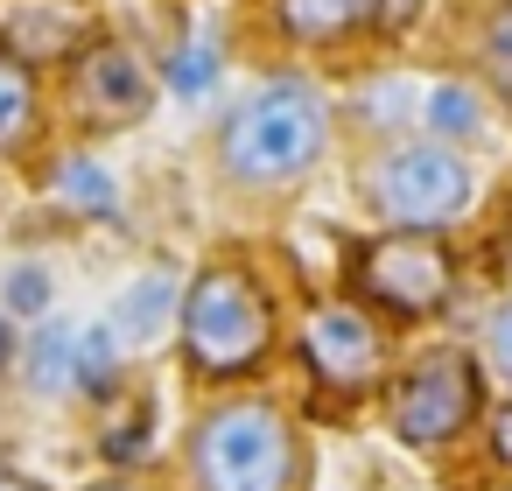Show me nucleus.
I'll use <instances>...</instances> for the list:
<instances>
[{"instance_id": "f257e3e1", "label": "nucleus", "mask_w": 512, "mask_h": 491, "mask_svg": "<svg viewBox=\"0 0 512 491\" xmlns=\"http://www.w3.org/2000/svg\"><path fill=\"white\" fill-rule=\"evenodd\" d=\"M323 134H330V113L323 99L302 85V78H274L260 85L232 120H225V162L232 176L246 183H274V176H295L323 155Z\"/></svg>"}, {"instance_id": "f03ea898", "label": "nucleus", "mask_w": 512, "mask_h": 491, "mask_svg": "<svg viewBox=\"0 0 512 491\" xmlns=\"http://www.w3.org/2000/svg\"><path fill=\"white\" fill-rule=\"evenodd\" d=\"M204 491H288L295 484V435L274 407H218L190 442Z\"/></svg>"}, {"instance_id": "7ed1b4c3", "label": "nucleus", "mask_w": 512, "mask_h": 491, "mask_svg": "<svg viewBox=\"0 0 512 491\" xmlns=\"http://www.w3.org/2000/svg\"><path fill=\"white\" fill-rule=\"evenodd\" d=\"M183 337H190V358L204 372H246L267 337H274V316L260 302V288L239 274V267H211L197 274V288L183 295Z\"/></svg>"}, {"instance_id": "20e7f679", "label": "nucleus", "mask_w": 512, "mask_h": 491, "mask_svg": "<svg viewBox=\"0 0 512 491\" xmlns=\"http://www.w3.org/2000/svg\"><path fill=\"white\" fill-rule=\"evenodd\" d=\"M372 204L393 225H449L470 204V169L449 148H400L372 169Z\"/></svg>"}, {"instance_id": "39448f33", "label": "nucleus", "mask_w": 512, "mask_h": 491, "mask_svg": "<svg viewBox=\"0 0 512 491\" xmlns=\"http://www.w3.org/2000/svg\"><path fill=\"white\" fill-rule=\"evenodd\" d=\"M470 407H477V372H470V358H463V351H428V358L400 379V393H393V428H400L407 442H449V435L470 421Z\"/></svg>"}, {"instance_id": "423d86ee", "label": "nucleus", "mask_w": 512, "mask_h": 491, "mask_svg": "<svg viewBox=\"0 0 512 491\" xmlns=\"http://www.w3.org/2000/svg\"><path fill=\"white\" fill-rule=\"evenodd\" d=\"M358 281H365L379 302H393V309L421 316V309H435V302L449 295V253H442L435 239H421V232H400V239L365 246Z\"/></svg>"}, {"instance_id": "0eeeda50", "label": "nucleus", "mask_w": 512, "mask_h": 491, "mask_svg": "<svg viewBox=\"0 0 512 491\" xmlns=\"http://www.w3.org/2000/svg\"><path fill=\"white\" fill-rule=\"evenodd\" d=\"M302 351H309V365H316L330 386H365V379L379 372V337H372V323L351 316V309H316L309 330H302Z\"/></svg>"}, {"instance_id": "6e6552de", "label": "nucleus", "mask_w": 512, "mask_h": 491, "mask_svg": "<svg viewBox=\"0 0 512 491\" xmlns=\"http://www.w3.org/2000/svg\"><path fill=\"white\" fill-rule=\"evenodd\" d=\"M78 99H85L92 120H134L148 106V78H141V64L127 50H99L85 64V78H78Z\"/></svg>"}, {"instance_id": "1a4fd4ad", "label": "nucleus", "mask_w": 512, "mask_h": 491, "mask_svg": "<svg viewBox=\"0 0 512 491\" xmlns=\"http://www.w3.org/2000/svg\"><path fill=\"white\" fill-rule=\"evenodd\" d=\"M407 8H414V0H281V22L295 36L323 43V36H344L358 22H400Z\"/></svg>"}, {"instance_id": "9d476101", "label": "nucleus", "mask_w": 512, "mask_h": 491, "mask_svg": "<svg viewBox=\"0 0 512 491\" xmlns=\"http://www.w3.org/2000/svg\"><path fill=\"white\" fill-rule=\"evenodd\" d=\"M169 316H176V281H169V274H141V281L120 295V309H113V330H120L127 344H155Z\"/></svg>"}, {"instance_id": "9b49d317", "label": "nucleus", "mask_w": 512, "mask_h": 491, "mask_svg": "<svg viewBox=\"0 0 512 491\" xmlns=\"http://www.w3.org/2000/svg\"><path fill=\"white\" fill-rule=\"evenodd\" d=\"M8 43H15L29 64H36V57L50 64V57H64V50L78 43V22H71L64 8H15V15H8Z\"/></svg>"}, {"instance_id": "f8f14e48", "label": "nucleus", "mask_w": 512, "mask_h": 491, "mask_svg": "<svg viewBox=\"0 0 512 491\" xmlns=\"http://www.w3.org/2000/svg\"><path fill=\"white\" fill-rule=\"evenodd\" d=\"M29 379H36L43 393L78 386V337H71L64 323H43V337H36V351H29Z\"/></svg>"}, {"instance_id": "ddd939ff", "label": "nucleus", "mask_w": 512, "mask_h": 491, "mask_svg": "<svg viewBox=\"0 0 512 491\" xmlns=\"http://www.w3.org/2000/svg\"><path fill=\"white\" fill-rule=\"evenodd\" d=\"M29 113H36V92H29L22 64L0 57V148H15V141L29 134Z\"/></svg>"}, {"instance_id": "4468645a", "label": "nucleus", "mask_w": 512, "mask_h": 491, "mask_svg": "<svg viewBox=\"0 0 512 491\" xmlns=\"http://www.w3.org/2000/svg\"><path fill=\"white\" fill-rule=\"evenodd\" d=\"M57 190H64L71 211H113V176L99 162H64L57 169Z\"/></svg>"}, {"instance_id": "2eb2a0df", "label": "nucleus", "mask_w": 512, "mask_h": 491, "mask_svg": "<svg viewBox=\"0 0 512 491\" xmlns=\"http://www.w3.org/2000/svg\"><path fill=\"white\" fill-rule=\"evenodd\" d=\"M0 302H8L15 316H43V309H50V274H43L36 260L8 267V281H0Z\"/></svg>"}, {"instance_id": "dca6fc26", "label": "nucleus", "mask_w": 512, "mask_h": 491, "mask_svg": "<svg viewBox=\"0 0 512 491\" xmlns=\"http://www.w3.org/2000/svg\"><path fill=\"white\" fill-rule=\"evenodd\" d=\"M428 127H435V134H477V99H470L463 85L428 92Z\"/></svg>"}, {"instance_id": "f3484780", "label": "nucleus", "mask_w": 512, "mask_h": 491, "mask_svg": "<svg viewBox=\"0 0 512 491\" xmlns=\"http://www.w3.org/2000/svg\"><path fill=\"white\" fill-rule=\"evenodd\" d=\"M113 337H120L113 323H106V330L92 323V330L78 337V386H92V393H99V386H113Z\"/></svg>"}, {"instance_id": "a211bd4d", "label": "nucleus", "mask_w": 512, "mask_h": 491, "mask_svg": "<svg viewBox=\"0 0 512 491\" xmlns=\"http://www.w3.org/2000/svg\"><path fill=\"white\" fill-rule=\"evenodd\" d=\"M211 78H218V43H211V36H204L197 50H183V57L169 64V85H176L183 99H197V92H204Z\"/></svg>"}, {"instance_id": "6ab92c4d", "label": "nucleus", "mask_w": 512, "mask_h": 491, "mask_svg": "<svg viewBox=\"0 0 512 491\" xmlns=\"http://www.w3.org/2000/svg\"><path fill=\"white\" fill-rule=\"evenodd\" d=\"M400 113H407V85H386V92H365V120H386V127H393Z\"/></svg>"}, {"instance_id": "aec40b11", "label": "nucleus", "mask_w": 512, "mask_h": 491, "mask_svg": "<svg viewBox=\"0 0 512 491\" xmlns=\"http://www.w3.org/2000/svg\"><path fill=\"white\" fill-rule=\"evenodd\" d=\"M491 64H498V78L512 85V8H498V22H491Z\"/></svg>"}, {"instance_id": "412c9836", "label": "nucleus", "mask_w": 512, "mask_h": 491, "mask_svg": "<svg viewBox=\"0 0 512 491\" xmlns=\"http://www.w3.org/2000/svg\"><path fill=\"white\" fill-rule=\"evenodd\" d=\"M491 358H498V372L512 379V302L491 316Z\"/></svg>"}, {"instance_id": "4be33fe9", "label": "nucleus", "mask_w": 512, "mask_h": 491, "mask_svg": "<svg viewBox=\"0 0 512 491\" xmlns=\"http://www.w3.org/2000/svg\"><path fill=\"white\" fill-rule=\"evenodd\" d=\"M498 456H505V463H512V407H505V414H498Z\"/></svg>"}, {"instance_id": "5701e85b", "label": "nucleus", "mask_w": 512, "mask_h": 491, "mask_svg": "<svg viewBox=\"0 0 512 491\" xmlns=\"http://www.w3.org/2000/svg\"><path fill=\"white\" fill-rule=\"evenodd\" d=\"M0 491H29V484H22V477H0Z\"/></svg>"}, {"instance_id": "b1692460", "label": "nucleus", "mask_w": 512, "mask_h": 491, "mask_svg": "<svg viewBox=\"0 0 512 491\" xmlns=\"http://www.w3.org/2000/svg\"><path fill=\"white\" fill-rule=\"evenodd\" d=\"M0 365H8V323H0Z\"/></svg>"}, {"instance_id": "393cba45", "label": "nucleus", "mask_w": 512, "mask_h": 491, "mask_svg": "<svg viewBox=\"0 0 512 491\" xmlns=\"http://www.w3.org/2000/svg\"><path fill=\"white\" fill-rule=\"evenodd\" d=\"M106 491H120V484H106Z\"/></svg>"}]
</instances>
